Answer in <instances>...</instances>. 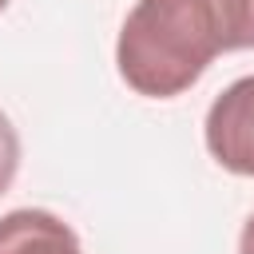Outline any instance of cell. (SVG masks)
Returning <instances> with one entry per match:
<instances>
[{
  "mask_svg": "<svg viewBox=\"0 0 254 254\" xmlns=\"http://www.w3.org/2000/svg\"><path fill=\"white\" fill-rule=\"evenodd\" d=\"M246 48H254V0H135L115 40V67L135 95L175 99L218 56Z\"/></svg>",
  "mask_w": 254,
  "mask_h": 254,
  "instance_id": "6da1fadb",
  "label": "cell"
},
{
  "mask_svg": "<svg viewBox=\"0 0 254 254\" xmlns=\"http://www.w3.org/2000/svg\"><path fill=\"white\" fill-rule=\"evenodd\" d=\"M202 139L222 171L254 179V75H238L214 95L202 119Z\"/></svg>",
  "mask_w": 254,
  "mask_h": 254,
  "instance_id": "7a4b0ae2",
  "label": "cell"
},
{
  "mask_svg": "<svg viewBox=\"0 0 254 254\" xmlns=\"http://www.w3.org/2000/svg\"><path fill=\"white\" fill-rule=\"evenodd\" d=\"M0 254H83L79 234L44 206L0 214Z\"/></svg>",
  "mask_w": 254,
  "mask_h": 254,
  "instance_id": "3957f363",
  "label": "cell"
},
{
  "mask_svg": "<svg viewBox=\"0 0 254 254\" xmlns=\"http://www.w3.org/2000/svg\"><path fill=\"white\" fill-rule=\"evenodd\" d=\"M16 171H20V135H16L12 119L0 111V194L12 187Z\"/></svg>",
  "mask_w": 254,
  "mask_h": 254,
  "instance_id": "277c9868",
  "label": "cell"
},
{
  "mask_svg": "<svg viewBox=\"0 0 254 254\" xmlns=\"http://www.w3.org/2000/svg\"><path fill=\"white\" fill-rule=\"evenodd\" d=\"M238 254H254V210H250V218L242 222V234H238Z\"/></svg>",
  "mask_w": 254,
  "mask_h": 254,
  "instance_id": "5b68a950",
  "label": "cell"
},
{
  "mask_svg": "<svg viewBox=\"0 0 254 254\" xmlns=\"http://www.w3.org/2000/svg\"><path fill=\"white\" fill-rule=\"evenodd\" d=\"M4 8H8V0H0V12H4Z\"/></svg>",
  "mask_w": 254,
  "mask_h": 254,
  "instance_id": "8992f818",
  "label": "cell"
}]
</instances>
